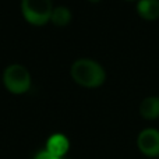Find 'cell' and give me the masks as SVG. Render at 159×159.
Listing matches in <instances>:
<instances>
[{"label":"cell","mask_w":159,"mask_h":159,"mask_svg":"<svg viewBox=\"0 0 159 159\" xmlns=\"http://www.w3.org/2000/svg\"><path fill=\"white\" fill-rule=\"evenodd\" d=\"M70 149V141L64 134L56 133L52 134L46 141V151L57 158H63Z\"/></svg>","instance_id":"5b68a950"},{"label":"cell","mask_w":159,"mask_h":159,"mask_svg":"<svg viewBox=\"0 0 159 159\" xmlns=\"http://www.w3.org/2000/svg\"><path fill=\"white\" fill-rule=\"evenodd\" d=\"M3 84L11 93H24L31 88V74L22 64H10L3 73Z\"/></svg>","instance_id":"3957f363"},{"label":"cell","mask_w":159,"mask_h":159,"mask_svg":"<svg viewBox=\"0 0 159 159\" xmlns=\"http://www.w3.org/2000/svg\"><path fill=\"white\" fill-rule=\"evenodd\" d=\"M140 115L145 120H157L159 117V96H148L140 103Z\"/></svg>","instance_id":"52a82bcc"},{"label":"cell","mask_w":159,"mask_h":159,"mask_svg":"<svg viewBox=\"0 0 159 159\" xmlns=\"http://www.w3.org/2000/svg\"><path fill=\"white\" fill-rule=\"evenodd\" d=\"M34 159H60L57 157H55V155H52L50 152H48L46 149H42V151H39L38 154L34 157Z\"/></svg>","instance_id":"9c48e42d"},{"label":"cell","mask_w":159,"mask_h":159,"mask_svg":"<svg viewBox=\"0 0 159 159\" xmlns=\"http://www.w3.org/2000/svg\"><path fill=\"white\" fill-rule=\"evenodd\" d=\"M52 0H21V13L30 24L41 27L50 21Z\"/></svg>","instance_id":"7a4b0ae2"},{"label":"cell","mask_w":159,"mask_h":159,"mask_svg":"<svg viewBox=\"0 0 159 159\" xmlns=\"http://www.w3.org/2000/svg\"><path fill=\"white\" fill-rule=\"evenodd\" d=\"M137 13L147 21H155L159 18V0H138Z\"/></svg>","instance_id":"8992f818"},{"label":"cell","mask_w":159,"mask_h":159,"mask_svg":"<svg viewBox=\"0 0 159 159\" xmlns=\"http://www.w3.org/2000/svg\"><path fill=\"white\" fill-rule=\"evenodd\" d=\"M127 2H134V0H127Z\"/></svg>","instance_id":"8fae6325"},{"label":"cell","mask_w":159,"mask_h":159,"mask_svg":"<svg viewBox=\"0 0 159 159\" xmlns=\"http://www.w3.org/2000/svg\"><path fill=\"white\" fill-rule=\"evenodd\" d=\"M88 2H91V3H99L101 0H88Z\"/></svg>","instance_id":"30bf717a"},{"label":"cell","mask_w":159,"mask_h":159,"mask_svg":"<svg viewBox=\"0 0 159 159\" xmlns=\"http://www.w3.org/2000/svg\"><path fill=\"white\" fill-rule=\"evenodd\" d=\"M137 147L145 157H159V131L157 129H145L138 134Z\"/></svg>","instance_id":"277c9868"},{"label":"cell","mask_w":159,"mask_h":159,"mask_svg":"<svg viewBox=\"0 0 159 159\" xmlns=\"http://www.w3.org/2000/svg\"><path fill=\"white\" fill-rule=\"evenodd\" d=\"M71 17H73L71 11H70L69 7H66V6H57V7H53L50 21L55 25H57V27H64V25L70 24Z\"/></svg>","instance_id":"ba28073f"},{"label":"cell","mask_w":159,"mask_h":159,"mask_svg":"<svg viewBox=\"0 0 159 159\" xmlns=\"http://www.w3.org/2000/svg\"><path fill=\"white\" fill-rule=\"evenodd\" d=\"M71 77L78 85L84 88H98L106 80L103 67L91 59H78L71 66Z\"/></svg>","instance_id":"6da1fadb"}]
</instances>
